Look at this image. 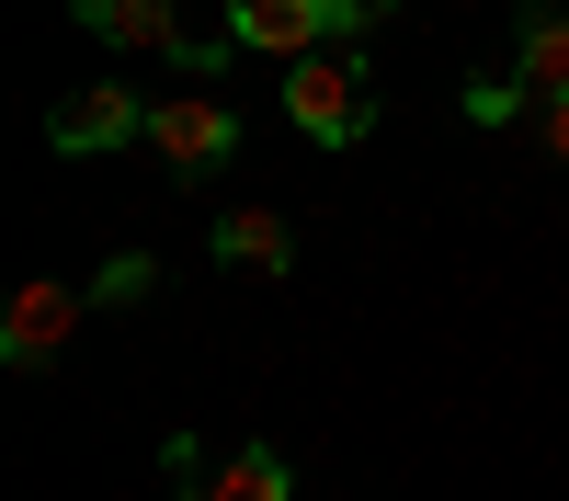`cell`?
Instances as JSON below:
<instances>
[{
  "mask_svg": "<svg viewBox=\"0 0 569 501\" xmlns=\"http://www.w3.org/2000/svg\"><path fill=\"white\" fill-rule=\"evenodd\" d=\"M91 319V285H69V273H34V285H12V308H0V364L12 377H46Z\"/></svg>",
  "mask_w": 569,
  "mask_h": 501,
  "instance_id": "277c9868",
  "label": "cell"
},
{
  "mask_svg": "<svg viewBox=\"0 0 569 501\" xmlns=\"http://www.w3.org/2000/svg\"><path fill=\"white\" fill-rule=\"evenodd\" d=\"M149 285H160V262H149V251H114L103 273H91V308H137Z\"/></svg>",
  "mask_w": 569,
  "mask_h": 501,
  "instance_id": "30bf717a",
  "label": "cell"
},
{
  "mask_svg": "<svg viewBox=\"0 0 569 501\" xmlns=\"http://www.w3.org/2000/svg\"><path fill=\"white\" fill-rule=\"evenodd\" d=\"M160 468H171V501H297V468H284L273 444H194V433H171Z\"/></svg>",
  "mask_w": 569,
  "mask_h": 501,
  "instance_id": "7a4b0ae2",
  "label": "cell"
},
{
  "mask_svg": "<svg viewBox=\"0 0 569 501\" xmlns=\"http://www.w3.org/2000/svg\"><path fill=\"white\" fill-rule=\"evenodd\" d=\"M46 137H58L69 160H91V149H126V137H149V103H137L126 80H80L69 103H46Z\"/></svg>",
  "mask_w": 569,
  "mask_h": 501,
  "instance_id": "52a82bcc",
  "label": "cell"
},
{
  "mask_svg": "<svg viewBox=\"0 0 569 501\" xmlns=\"http://www.w3.org/2000/svg\"><path fill=\"white\" fill-rule=\"evenodd\" d=\"M284 114H297L308 149H353V137L376 126V91H365V69H353V46H319V58L284 69Z\"/></svg>",
  "mask_w": 569,
  "mask_h": 501,
  "instance_id": "3957f363",
  "label": "cell"
},
{
  "mask_svg": "<svg viewBox=\"0 0 569 501\" xmlns=\"http://www.w3.org/2000/svg\"><path fill=\"white\" fill-rule=\"evenodd\" d=\"M69 23L114 58H171V69H217L228 46H194L182 34V0H69Z\"/></svg>",
  "mask_w": 569,
  "mask_h": 501,
  "instance_id": "5b68a950",
  "label": "cell"
},
{
  "mask_svg": "<svg viewBox=\"0 0 569 501\" xmlns=\"http://www.w3.org/2000/svg\"><path fill=\"white\" fill-rule=\"evenodd\" d=\"M149 149H160L171 182H206L217 160H240V114L217 91H171V103H149Z\"/></svg>",
  "mask_w": 569,
  "mask_h": 501,
  "instance_id": "8992f818",
  "label": "cell"
},
{
  "mask_svg": "<svg viewBox=\"0 0 569 501\" xmlns=\"http://www.w3.org/2000/svg\"><path fill=\"white\" fill-rule=\"evenodd\" d=\"M512 46H525V91H536V103L569 91V12H558V0H525V12H512Z\"/></svg>",
  "mask_w": 569,
  "mask_h": 501,
  "instance_id": "9c48e42d",
  "label": "cell"
},
{
  "mask_svg": "<svg viewBox=\"0 0 569 501\" xmlns=\"http://www.w3.org/2000/svg\"><path fill=\"white\" fill-rule=\"evenodd\" d=\"M399 0H228V46H262V58H319V46L376 34Z\"/></svg>",
  "mask_w": 569,
  "mask_h": 501,
  "instance_id": "6da1fadb",
  "label": "cell"
},
{
  "mask_svg": "<svg viewBox=\"0 0 569 501\" xmlns=\"http://www.w3.org/2000/svg\"><path fill=\"white\" fill-rule=\"evenodd\" d=\"M467 114H479V126H512V114H536V91H525V80H479V91H467Z\"/></svg>",
  "mask_w": 569,
  "mask_h": 501,
  "instance_id": "8fae6325",
  "label": "cell"
},
{
  "mask_svg": "<svg viewBox=\"0 0 569 501\" xmlns=\"http://www.w3.org/2000/svg\"><path fill=\"white\" fill-rule=\"evenodd\" d=\"M217 262H228V273H262V285H273V273L297 262V228H284L273 206H228V217H217Z\"/></svg>",
  "mask_w": 569,
  "mask_h": 501,
  "instance_id": "ba28073f",
  "label": "cell"
},
{
  "mask_svg": "<svg viewBox=\"0 0 569 501\" xmlns=\"http://www.w3.org/2000/svg\"><path fill=\"white\" fill-rule=\"evenodd\" d=\"M536 149L569 160V91H547V103H536Z\"/></svg>",
  "mask_w": 569,
  "mask_h": 501,
  "instance_id": "7c38bea8",
  "label": "cell"
}]
</instances>
